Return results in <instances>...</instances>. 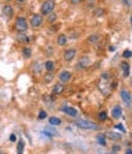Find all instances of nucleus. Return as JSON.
Masks as SVG:
<instances>
[{"label":"nucleus","mask_w":132,"mask_h":154,"mask_svg":"<svg viewBox=\"0 0 132 154\" xmlns=\"http://www.w3.org/2000/svg\"><path fill=\"white\" fill-rule=\"evenodd\" d=\"M115 127H116L117 130H120L121 132H124V134H125V132H126V130H125V127H124V125H122V124H119V125H116Z\"/></svg>","instance_id":"obj_27"},{"label":"nucleus","mask_w":132,"mask_h":154,"mask_svg":"<svg viewBox=\"0 0 132 154\" xmlns=\"http://www.w3.org/2000/svg\"><path fill=\"white\" fill-rule=\"evenodd\" d=\"M52 80H53V75H52V72H49L45 76V82H50Z\"/></svg>","instance_id":"obj_29"},{"label":"nucleus","mask_w":132,"mask_h":154,"mask_svg":"<svg viewBox=\"0 0 132 154\" xmlns=\"http://www.w3.org/2000/svg\"><path fill=\"white\" fill-rule=\"evenodd\" d=\"M45 117H47V111H44V110L39 111V115H38V119H39V120H44Z\"/></svg>","instance_id":"obj_26"},{"label":"nucleus","mask_w":132,"mask_h":154,"mask_svg":"<svg viewBox=\"0 0 132 154\" xmlns=\"http://www.w3.org/2000/svg\"><path fill=\"white\" fill-rule=\"evenodd\" d=\"M121 98H122V100H124L125 103H127V104H130L131 100H132L131 94L127 92V90H121Z\"/></svg>","instance_id":"obj_13"},{"label":"nucleus","mask_w":132,"mask_h":154,"mask_svg":"<svg viewBox=\"0 0 132 154\" xmlns=\"http://www.w3.org/2000/svg\"><path fill=\"white\" fill-rule=\"evenodd\" d=\"M23 149H25V142L21 139L17 143V154H23Z\"/></svg>","instance_id":"obj_19"},{"label":"nucleus","mask_w":132,"mask_h":154,"mask_svg":"<svg viewBox=\"0 0 132 154\" xmlns=\"http://www.w3.org/2000/svg\"><path fill=\"white\" fill-rule=\"evenodd\" d=\"M64 89H65V87L62 83H56L53 88V94H60V93L64 92Z\"/></svg>","instance_id":"obj_12"},{"label":"nucleus","mask_w":132,"mask_h":154,"mask_svg":"<svg viewBox=\"0 0 132 154\" xmlns=\"http://www.w3.org/2000/svg\"><path fill=\"white\" fill-rule=\"evenodd\" d=\"M120 67H121V71H122V75L125 76V77H128V75H130V65L127 64V62H121L120 64Z\"/></svg>","instance_id":"obj_9"},{"label":"nucleus","mask_w":132,"mask_h":154,"mask_svg":"<svg viewBox=\"0 0 132 154\" xmlns=\"http://www.w3.org/2000/svg\"><path fill=\"white\" fill-rule=\"evenodd\" d=\"M112 154H115V153H112Z\"/></svg>","instance_id":"obj_36"},{"label":"nucleus","mask_w":132,"mask_h":154,"mask_svg":"<svg viewBox=\"0 0 132 154\" xmlns=\"http://www.w3.org/2000/svg\"><path fill=\"white\" fill-rule=\"evenodd\" d=\"M17 40L18 42H30L28 37L25 36V33H21V32H18V34H17Z\"/></svg>","instance_id":"obj_22"},{"label":"nucleus","mask_w":132,"mask_h":154,"mask_svg":"<svg viewBox=\"0 0 132 154\" xmlns=\"http://www.w3.org/2000/svg\"><path fill=\"white\" fill-rule=\"evenodd\" d=\"M73 125L82 130H99V126L88 120H76L73 121Z\"/></svg>","instance_id":"obj_2"},{"label":"nucleus","mask_w":132,"mask_h":154,"mask_svg":"<svg viewBox=\"0 0 132 154\" xmlns=\"http://www.w3.org/2000/svg\"><path fill=\"white\" fill-rule=\"evenodd\" d=\"M124 58H132V52L130 50H126V52H124Z\"/></svg>","instance_id":"obj_28"},{"label":"nucleus","mask_w":132,"mask_h":154,"mask_svg":"<svg viewBox=\"0 0 132 154\" xmlns=\"http://www.w3.org/2000/svg\"><path fill=\"white\" fill-rule=\"evenodd\" d=\"M89 65V59L86 57V58H82L80 64H78V67H87Z\"/></svg>","instance_id":"obj_21"},{"label":"nucleus","mask_w":132,"mask_h":154,"mask_svg":"<svg viewBox=\"0 0 132 154\" xmlns=\"http://www.w3.org/2000/svg\"><path fill=\"white\" fill-rule=\"evenodd\" d=\"M42 22H43V17H42V15H39V13H36V15H33L32 18H31V26L32 27H39L42 25Z\"/></svg>","instance_id":"obj_5"},{"label":"nucleus","mask_w":132,"mask_h":154,"mask_svg":"<svg viewBox=\"0 0 132 154\" xmlns=\"http://www.w3.org/2000/svg\"><path fill=\"white\" fill-rule=\"evenodd\" d=\"M49 124H50V125H54V126H58V125L61 124V120H60L59 117L52 116V117H49Z\"/></svg>","instance_id":"obj_18"},{"label":"nucleus","mask_w":132,"mask_h":154,"mask_svg":"<svg viewBox=\"0 0 132 154\" xmlns=\"http://www.w3.org/2000/svg\"><path fill=\"white\" fill-rule=\"evenodd\" d=\"M56 20V15H55V13H49V17H48V22H50V23H53L54 21Z\"/></svg>","instance_id":"obj_25"},{"label":"nucleus","mask_w":132,"mask_h":154,"mask_svg":"<svg viewBox=\"0 0 132 154\" xmlns=\"http://www.w3.org/2000/svg\"><path fill=\"white\" fill-rule=\"evenodd\" d=\"M105 137L113 139V141H119V139L121 138V135L120 134H116V132H107Z\"/></svg>","instance_id":"obj_14"},{"label":"nucleus","mask_w":132,"mask_h":154,"mask_svg":"<svg viewBox=\"0 0 132 154\" xmlns=\"http://www.w3.org/2000/svg\"><path fill=\"white\" fill-rule=\"evenodd\" d=\"M3 13L6 17H11L13 15V10H12V6L10 5H5L3 8Z\"/></svg>","instance_id":"obj_11"},{"label":"nucleus","mask_w":132,"mask_h":154,"mask_svg":"<svg viewBox=\"0 0 132 154\" xmlns=\"http://www.w3.org/2000/svg\"><path fill=\"white\" fill-rule=\"evenodd\" d=\"M97 142H98L100 146H105L107 144V139L104 135H98L97 136Z\"/></svg>","instance_id":"obj_20"},{"label":"nucleus","mask_w":132,"mask_h":154,"mask_svg":"<svg viewBox=\"0 0 132 154\" xmlns=\"http://www.w3.org/2000/svg\"><path fill=\"white\" fill-rule=\"evenodd\" d=\"M81 1H82V0H71V3H72V4H80Z\"/></svg>","instance_id":"obj_31"},{"label":"nucleus","mask_w":132,"mask_h":154,"mask_svg":"<svg viewBox=\"0 0 132 154\" xmlns=\"http://www.w3.org/2000/svg\"><path fill=\"white\" fill-rule=\"evenodd\" d=\"M54 8H55V1H54V0H45V1L42 4V6H40L42 15H49V13L53 12Z\"/></svg>","instance_id":"obj_3"},{"label":"nucleus","mask_w":132,"mask_h":154,"mask_svg":"<svg viewBox=\"0 0 132 154\" xmlns=\"http://www.w3.org/2000/svg\"><path fill=\"white\" fill-rule=\"evenodd\" d=\"M10 141H11V142H15V141H16V135L12 134V135L10 136Z\"/></svg>","instance_id":"obj_30"},{"label":"nucleus","mask_w":132,"mask_h":154,"mask_svg":"<svg viewBox=\"0 0 132 154\" xmlns=\"http://www.w3.org/2000/svg\"><path fill=\"white\" fill-rule=\"evenodd\" d=\"M44 67H45V70L48 72H53L54 70H55V62H53V61H47L45 64H44Z\"/></svg>","instance_id":"obj_15"},{"label":"nucleus","mask_w":132,"mask_h":154,"mask_svg":"<svg viewBox=\"0 0 132 154\" xmlns=\"http://www.w3.org/2000/svg\"><path fill=\"white\" fill-rule=\"evenodd\" d=\"M98 88L104 95H109L110 92H112V88H110V75L108 72L102 75L98 83Z\"/></svg>","instance_id":"obj_1"},{"label":"nucleus","mask_w":132,"mask_h":154,"mask_svg":"<svg viewBox=\"0 0 132 154\" xmlns=\"http://www.w3.org/2000/svg\"><path fill=\"white\" fill-rule=\"evenodd\" d=\"M15 28L17 30V32L25 33L27 30H28V25H27V21L23 17H17L16 22H15Z\"/></svg>","instance_id":"obj_4"},{"label":"nucleus","mask_w":132,"mask_h":154,"mask_svg":"<svg viewBox=\"0 0 132 154\" xmlns=\"http://www.w3.org/2000/svg\"><path fill=\"white\" fill-rule=\"evenodd\" d=\"M125 154H132V149H127Z\"/></svg>","instance_id":"obj_32"},{"label":"nucleus","mask_w":132,"mask_h":154,"mask_svg":"<svg viewBox=\"0 0 132 154\" xmlns=\"http://www.w3.org/2000/svg\"><path fill=\"white\" fill-rule=\"evenodd\" d=\"M100 40V37L98 36V34H92V36H89L88 37V42L89 43H98V42Z\"/></svg>","instance_id":"obj_17"},{"label":"nucleus","mask_w":132,"mask_h":154,"mask_svg":"<svg viewBox=\"0 0 132 154\" xmlns=\"http://www.w3.org/2000/svg\"><path fill=\"white\" fill-rule=\"evenodd\" d=\"M91 1H94V0H91Z\"/></svg>","instance_id":"obj_35"},{"label":"nucleus","mask_w":132,"mask_h":154,"mask_svg":"<svg viewBox=\"0 0 132 154\" xmlns=\"http://www.w3.org/2000/svg\"><path fill=\"white\" fill-rule=\"evenodd\" d=\"M71 78H72V75H71V72H68V71H62V72H60V75H59V80H60L61 83L70 82Z\"/></svg>","instance_id":"obj_6"},{"label":"nucleus","mask_w":132,"mask_h":154,"mask_svg":"<svg viewBox=\"0 0 132 154\" xmlns=\"http://www.w3.org/2000/svg\"><path fill=\"white\" fill-rule=\"evenodd\" d=\"M131 25H132V16H131Z\"/></svg>","instance_id":"obj_34"},{"label":"nucleus","mask_w":132,"mask_h":154,"mask_svg":"<svg viewBox=\"0 0 132 154\" xmlns=\"http://www.w3.org/2000/svg\"><path fill=\"white\" fill-rule=\"evenodd\" d=\"M98 117H99V120H100V121L107 120V117H108L107 111H100V113H99V115H98Z\"/></svg>","instance_id":"obj_24"},{"label":"nucleus","mask_w":132,"mask_h":154,"mask_svg":"<svg viewBox=\"0 0 132 154\" xmlns=\"http://www.w3.org/2000/svg\"><path fill=\"white\" fill-rule=\"evenodd\" d=\"M61 111L67 114V115H70V116H73V117L77 116V110H76L75 108H71V107H62Z\"/></svg>","instance_id":"obj_8"},{"label":"nucleus","mask_w":132,"mask_h":154,"mask_svg":"<svg viewBox=\"0 0 132 154\" xmlns=\"http://www.w3.org/2000/svg\"><path fill=\"white\" fill-rule=\"evenodd\" d=\"M22 54H23V57H25V58H31L32 50H31L30 48H25L23 50H22Z\"/></svg>","instance_id":"obj_23"},{"label":"nucleus","mask_w":132,"mask_h":154,"mask_svg":"<svg viewBox=\"0 0 132 154\" xmlns=\"http://www.w3.org/2000/svg\"><path fill=\"white\" fill-rule=\"evenodd\" d=\"M121 115H122V110H121V108H120L119 105H116V107L113 109V111H112V116H113L114 119H120Z\"/></svg>","instance_id":"obj_10"},{"label":"nucleus","mask_w":132,"mask_h":154,"mask_svg":"<svg viewBox=\"0 0 132 154\" xmlns=\"http://www.w3.org/2000/svg\"><path fill=\"white\" fill-rule=\"evenodd\" d=\"M18 3H23V1H26V0H17Z\"/></svg>","instance_id":"obj_33"},{"label":"nucleus","mask_w":132,"mask_h":154,"mask_svg":"<svg viewBox=\"0 0 132 154\" xmlns=\"http://www.w3.org/2000/svg\"><path fill=\"white\" fill-rule=\"evenodd\" d=\"M67 43V37L65 36V34H60V36L58 37V44L59 45H65Z\"/></svg>","instance_id":"obj_16"},{"label":"nucleus","mask_w":132,"mask_h":154,"mask_svg":"<svg viewBox=\"0 0 132 154\" xmlns=\"http://www.w3.org/2000/svg\"><path fill=\"white\" fill-rule=\"evenodd\" d=\"M75 57H76V49H67V50L64 53V59H65V61H71V60H73L75 59Z\"/></svg>","instance_id":"obj_7"}]
</instances>
